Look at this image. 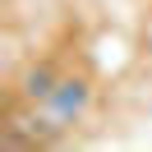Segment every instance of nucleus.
<instances>
[{"mask_svg":"<svg viewBox=\"0 0 152 152\" xmlns=\"http://www.w3.org/2000/svg\"><path fill=\"white\" fill-rule=\"evenodd\" d=\"M92 102H97V88H92V78L88 74H65L56 83V92H51V102H46V111L56 115L60 124H83L88 120V111H92Z\"/></svg>","mask_w":152,"mask_h":152,"instance_id":"1","label":"nucleus"},{"mask_svg":"<svg viewBox=\"0 0 152 152\" xmlns=\"http://www.w3.org/2000/svg\"><path fill=\"white\" fill-rule=\"evenodd\" d=\"M60 78H65V74L56 69V60H32V65L19 74V83H14V88H19V97H23L28 106H46Z\"/></svg>","mask_w":152,"mask_h":152,"instance_id":"2","label":"nucleus"}]
</instances>
